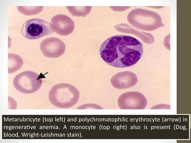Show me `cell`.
Instances as JSON below:
<instances>
[{
  "instance_id": "3",
  "label": "cell",
  "mask_w": 191,
  "mask_h": 143,
  "mask_svg": "<svg viewBox=\"0 0 191 143\" xmlns=\"http://www.w3.org/2000/svg\"><path fill=\"white\" fill-rule=\"evenodd\" d=\"M50 23L44 20L32 19L26 21L23 25L21 32L26 38L36 39L53 33Z\"/></svg>"
},
{
  "instance_id": "5",
  "label": "cell",
  "mask_w": 191,
  "mask_h": 143,
  "mask_svg": "<svg viewBox=\"0 0 191 143\" xmlns=\"http://www.w3.org/2000/svg\"><path fill=\"white\" fill-rule=\"evenodd\" d=\"M147 104L145 96L137 92H129L121 95L118 100L121 109H144Z\"/></svg>"
},
{
  "instance_id": "1",
  "label": "cell",
  "mask_w": 191,
  "mask_h": 143,
  "mask_svg": "<svg viewBox=\"0 0 191 143\" xmlns=\"http://www.w3.org/2000/svg\"><path fill=\"white\" fill-rule=\"evenodd\" d=\"M143 51L141 42L134 37L124 35L109 38L99 49L102 60L108 65L118 68L133 66L140 59Z\"/></svg>"
},
{
  "instance_id": "9",
  "label": "cell",
  "mask_w": 191,
  "mask_h": 143,
  "mask_svg": "<svg viewBox=\"0 0 191 143\" xmlns=\"http://www.w3.org/2000/svg\"><path fill=\"white\" fill-rule=\"evenodd\" d=\"M23 64L22 59L19 55L8 54V73H13L21 69Z\"/></svg>"
},
{
  "instance_id": "6",
  "label": "cell",
  "mask_w": 191,
  "mask_h": 143,
  "mask_svg": "<svg viewBox=\"0 0 191 143\" xmlns=\"http://www.w3.org/2000/svg\"><path fill=\"white\" fill-rule=\"evenodd\" d=\"M40 47L43 54L49 58L59 57L64 54L66 50L64 43L60 39L54 37L43 40Z\"/></svg>"
},
{
  "instance_id": "2",
  "label": "cell",
  "mask_w": 191,
  "mask_h": 143,
  "mask_svg": "<svg viewBox=\"0 0 191 143\" xmlns=\"http://www.w3.org/2000/svg\"><path fill=\"white\" fill-rule=\"evenodd\" d=\"M78 91L72 86L61 83L54 86L49 94V98L53 104L57 105H73L79 98Z\"/></svg>"
},
{
  "instance_id": "4",
  "label": "cell",
  "mask_w": 191,
  "mask_h": 143,
  "mask_svg": "<svg viewBox=\"0 0 191 143\" xmlns=\"http://www.w3.org/2000/svg\"><path fill=\"white\" fill-rule=\"evenodd\" d=\"M38 75L31 71H26L19 74L15 78L13 83L19 91L24 93H32L37 90L42 84Z\"/></svg>"
},
{
  "instance_id": "8",
  "label": "cell",
  "mask_w": 191,
  "mask_h": 143,
  "mask_svg": "<svg viewBox=\"0 0 191 143\" xmlns=\"http://www.w3.org/2000/svg\"><path fill=\"white\" fill-rule=\"evenodd\" d=\"M110 82L114 88L123 89L134 86L138 82V79L134 73L126 71L114 75L111 78Z\"/></svg>"
},
{
  "instance_id": "10",
  "label": "cell",
  "mask_w": 191,
  "mask_h": 143,
  "mask_svg": "<svg viewBox=\"0 0 191 143\" xmlns=\"http://www.w3.org/2000/svg\"><path fill=\"white\" fill-rule=\"evenodd\" d=\"M18 10L21 13L27 16L36 15L43 10V6H17Z\"/></svg>"
},
{
  "instance_id": "7",
  "label": "cell",
  "mask_w": 191,
  "mask_h": 143,
  "mask_svg": "<svg viewBox=\"0 0 191 143\" xmlns=\"http://www.w3.org/2000/svg\"><path fill=\"white\" fill-rule=\"evenodd\" d=\"M50 24L54 32L62 36L69 34L75 28L73 20L68 16L63 14H58L54 16Z\"/></svg>"
}]
</instances>
